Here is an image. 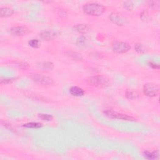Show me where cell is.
<instances>
[{
  "mask_svg": "<svg viewBox=\"0 0 160 160\" xmlns=\"http://www.w3.org/2000/svg\"><path fill=\"white\" fill-rule=\"evenodd\" d=\"M89 85L96 88H106L110 86V79L103 75H97L91 76L87 79Z\"/></svg>",
  "mask_w": 160,
  "mask_h": 160,
  "instance_id": "7a4b0ae2",
  "label": "cell"
},
{
  "mask_svg": "<svg viewBox=\"0 0 160 160\" xmlns=\"http://www.w3.org/2000/svg\"><path fill=\"white\" fill-rule=\"evenodd\" d=\"M15 78H5V79H2L1 80V84H9L12 83L13 82L15 81Z\"/></svg>",
  "mask_w": 160,
  "mask_h": 160,
  "instance_id": "7402d4cb",
  "label": "cell"
},
{
  "mask_svg": "<svg viewBox=\"0 0 160 160\" xmlns=\"http://www.w3.org/2000/svg\"><path fill=\"white\" fill-rule=\"evenodd\" d=\"M20 67H21V69H23V70H26L29 67V65L26 62H22V63H20Z\"/></svg>",
  "mask_w": 160,
  "mask_h": 160,
  "instance_id": "d4e9b609",
  "label": "cell"
},
{
  "mask_svg": "<svg viewBox=\"0 0 160 160\" xmlns=\"http://www.w3.org/2000/svg\"><path fill=\"white\" fill-rule=\"evenodd\" d=\"M14 13V11L8 7H3L0 9V15L2 18H8Z\"/></svg>",
  "mask_w": 160,
  "mask_h": 160,
  "instance_id": "8fae6325",
  "label": "cell"
},
{
  "mask_svg": "<svg viewBox=\"0 0 160 160\" xmlns=\"http://www.w3.org/2000/svg\"><path fill=\"white\" fill-rule=\"evenodd\" d=\"M40 67L43 70H51L54 67V64L51 62H43L40 63Z\"/></svg>",
  "mask_w": 160,
  "mask_h": 160,
  "instance_id": "ac0fdd59",
  "label": "cell"
},
{
  "mask_svg": "<svg viewBox=\"0 0 160 160\" xmlns=\"http://www.w3.org/2000/svg\"><path fill=\"white\" fill-rule=\"evenodd\" d=\"M83 9L84 12L88 15L99 16L104 13L106 8L102 5L95 3H91L85 5L83 7Z\"/></svg>",
  "mask_w": 160,
  "mask_h": 160,
  "instance_id": "6da1fadb",
  "label": "cell"
},
{
  "mask_svg": "<svg viewBox=\"0 0 160 160\" xmlns=\"http://www.w3.org/2000/svg\"><path fill=\"white\" fill-rule=\"evenodd\" d=\"M75 30L81 34H86L89 31V27L87 25L80 24L74 27Z\"/></svg>",
  "mask_w": 160,
  "mask_h": 160,
  "instance_id": "4fadbf2b",
  "label": "cell"
},
{
  "mask_svg": "<svg viewBox=\"0 0 160 160\" xmlns=\"http://www.w3.org/2000/svg\"><path fill=\"white\" fill-rule=\"evenodd\" d=\"M124 7L128 11H131L133 9V4L130 2H127L124 3Z\"/></svg>",
  "mask_w": 160,
  "mask_h": 160,
  "instance_id": "603a6c76",
  "label": "cell"
},
{
  "mask_svg": "<svg viewBox=\"0 0 160 160\" xmlns=\"http://www.w3.org/2000/svg\"><path fill=\"white\" fill-rule=\"evenodd\" d=\"M143 155L144 157L148 159H157L159 157V153L158 151L150 152L148 151H145L143 153Z\"/></svg>",
  "mask_w": 160,
  "mask_h": 160,
  "instance_id": "5bb4252c",
  "label": "cell"
},
{
  "mask_svg": "<svg viewBox=\"0 0 160 160\" xmlns=\"http://www.w3.org/2000/svg\"><path fill=\"white\" fill-rule=\"evenodd\" d=\"M88 41L86 38L85 37H80L76 40V44L80 48H85L86 47Z\"/></svg>",
  "mask_w": 160,
  "mask_h": 160,
  "instance_id": "9a60e30c",
  "label": "cell"
},
{
  "mask_svg": "<svg viewBox=\"0 0 160 160\" xmlns=\"http://www.w3.org/2000/svg\"><path fill=\"white\" fill-rule=\"evenodd\" d=\"M135 50L140 53H143L145 52V48L141 43H136L134 46Z\"/></svg>",
  "mask_w": 160,
  "mask_h": 160,
  "instance_id": "ffe728a7",
  "label": "cell"
},
{
  "mask_svg": "<svg viewBox=\"0 0 160 160\" xmlns=\"http://www.w3.org/2000/svg\"><path fill=\"white\" fill-rule=\"evenodd\" d=\"M131 49L130 45L125 42L115 41L112 44V50L113 52L123 54L128 52Z\"/></svg>",
  "mask_w": 160,
  "mask_h": 160,
  "instance_id": "8992f818",
  "label": "cell"
},
{
  "mask_svg": "<svg viewBox=\"0 0 160 160\" xmlns=\"http://www.w3.org/2000/svg\"><path fill=\"white\" fill-rule=\"evenodd\" d=\"M30 78L33 79V81L43 85H49L54 83L53 79L52 78L38 73L31 74L30 75Z\"/></svg>",
  "mask_w": 160,
  "mask_h": 160,
  "instance_id": "5b68a950",
  "label": "cell"
},
{
  "mask_svg": "<svg viewBox=\"0 0 160 160\" xmlns=\"http://www.w3.org/2000/svg\"><path fill=\"white\" fill-rule=\"evenodd\" d=\"M148 64H149V66L150 67L153 68V69H159V66L156 63H155L154 62L150 61L149 63H148Z\"/></svg>",
  "mask_w": 160,
  "mask_h": 160,
  "instance_id": "cb8c5ba5",
  "label": "cell"
},
{
  "mask_svg": "<svg viewBox=\"0 0 160 160\" xmlns=\"http://www.w3.org/2000/svg\"><path fill=\"white\" fill-rule=\"evenodd\" d=\"M143 93L148 97L152 98L156 96L159 93V86L155 83H147L143 87Z\"/></svg>",
  "mask_w": 160,
  "mask_h": 160,
  "instance_id": "277c9868",
  "label": "cell"
},
{
  "mask_svg": "<svg viewBox=\"0 0 160 160\" xmlns=\"http://www.w3.org/2000/svg\"><path fill=\"white\" fill-rule=\"evenodd\" d=\"M23 127L27 128H32V129H38L40 128L43 127V125L40 123L38 122H30L23 124Z\"/></svg>",
  "mask_w": 160,
  "mask_h": 160,
  "instance_id": "2e32d148",
  "label": "cell"
},
{
  "mask_svg": "<svg viewBox=\"0 0 160 160\" xmlns=\"http://www.w3.org/2000/svg\"><path fill=\"white\" fill-rule=\"evenodd\" d=\"M40 38L44 41H51L56 37V33L53 31H44L40 33Z\"/></svg>",
  "mask_w": 160,
  "mask_h": 160,
  "instance_id": "9c48e42d",
  "label": "cell"
},
{
  "mask_svg": "<svg viewBox=\"0 0 160 160\" xmlns=\"http://www.w3.org/2000/svg\"><path fill=\"white\" fill-rule=\"evenodd\" d=\"M39 117L43 121H51L53 120V117L51 115H48V114H40Z\"/></svg>",
  "mask_w": 160,
  "mask_h": 160,
  "instance_id": "44dd1931",
  "label": "cell"
},
{
  "mask_svg": "<svg viewBox=\"0 0 160 160\" xmlns=\"http://www.w3.org/2000/svg\"><path fill=\"white\" fill-rule=\"evenodd\" d=\"M11 34L13 35H16L18 37H22L24 36L26 34H28L30 31L25 26H15L11 28L10 30Z\"/></svg>",
  "mask_w": 160,
  "mask_h": 160,
  "instance_id": "52a82bcc",
  "label": "cell"
},
{
  "mask_svg": "<svg viewBox=\"0 0 160 160\" xmlns=\"http://www.w3.org/2000/svg\"><path fill=\"white\" fill-rule=\"evenodd\" d=\"M66 54L68 56H69L70 58H72L74 60H80L82 59V57L81 54L74 51H68L66 52Z\"/></svg>",
  "mask_w": 160,
  "mask_h": 160,
  "instance_id": "e0dca14e",
  "label": "cell"
},
{
  "mask_svg": "<svg viewBox=\"0 0 160 160\" xmlns=\"http://www.w3.org/2000/svg\"><path fill=\"white\" fill-rule=\"evenodd\" d=\"M70 93L74 96H83L85 95V91L80 87L72 86L70 88Z\"/></svg>",
  "mask_w": 160,
  "mask_h": 160,
  "instance_id": "30bf717a",
  "label": "cell"
},
{
  "mask_svg": "<svg viewBox=\"0 0 160 160\" xmlns=\"http://www.w3.org/2000/svg\"><path fill=\"white\" fill-rule=\"evenodd\" d=\"M104 113L106 117H109L111 119H118V120H123L126 121H136V119H134L132 117H130L127 115H124V114L122 113H117L111 109L105 110Z\"/></svg>",
  "mask_w": 160,
  "mask_h": 160,
  "instance_id": "3957f363",
  "label": "cell"
},
{
  "mask_svg": "<svg viewBox=\"0 0 160 160\" xmlns=\"http://www.w3.org/2000/svg\"><path fill=\"white\" fill-rule=\"evenodd\" d=\"M29 45L31 47L34 48H38L40 47V41L38 39H33L28 42Z\"/></svg>",
  "mask_w": 160,
  "mask_h": 160,
  "instance_id": "d6986e66",
  "label": "cell"
},
{
  "mask_svg": "<svg viewBox=\"0 0 160 160\" xmlns=\"http://www.w3.org/2000/svg\"><path fill=\"white\" fill-rule=\"evenodd\" d=\"M126 97L130 99H135L140 97V93L134 89H127L126 91Z\"/></svg>",
  "mask_w": 160,
  "mask_h": 160,
  "instance_id": "7c38bea8",
  "label": "cell"
},
{
  "mask_svg": "<svg viewBox=\"0 0 160 160\" xmlns=\"http://www.w3.org/2000/svg\"><path fill=\"white\" fill-rule=\"evenodd\" d=\"M110 19L114 24L118 26H123L125 23V19L120 15L117 13H111L110 15Z\"/></svg>",
  "mask_w": 160,
  "mask_h": 160,
  "instance_id": "ba28073f",
  "label": "cell"
}]
</instances>
